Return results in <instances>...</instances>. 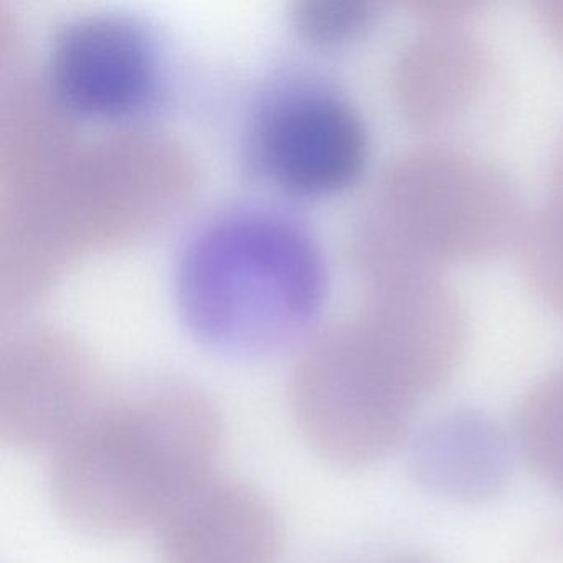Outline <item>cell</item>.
<instances>
[{"label": "cell", "mask_w": 563, "mask_h": 563, "mask_svg": "<svg viewBox=\"0 0 563 563\" xmlns=\"http://www.w3.org/2000/svg\"><path fill=\"white\" fill-rule=\"evenodd\" d=\"M174 289L180 318L200 344L263 357L311 332L324 301V262L312 233L288 212L230 207L189 236Z\"/></svg>", "instance_id": "obj_2"}, {"label": "cell", "mask_w": 563, "mask_h": 563, "mask_svg": "<svg viewBox=\"0 0 563 563\" xmlns=\"http://www.w3.org/2000/svg\"><path fill=\"white\" fill-rule=\"evenodd\" d=\"M45 87L68 114L98 120L134 117L159 93L156 42L126 15L71 19L52 41Z\"/></svg>", "instance_id": "obj_5"}, {"label": "cell", "mask_w": 563, "mask_h": 563, "mask_svg": "<svg viewBox=\"0 0 563 563\" xmlns=\"http://www.w3.org/2000/svg\"><path fill=\"white\" fill-rule=\"evenodd\" d=\"M253 157L272 183L296 196L347 186L367 140L354 108L328 88L296 85L273 98L253 128Z\"/></svg>", "instance_id": "obj_6"}, {"label": "cell", "mask_w": 563, "mask_h": 563, "mask_svg": "<svg viewBox=\"0 0 563 563\" xmlns=\"http://www.w3.org/2000/svg\"><path fill=\"white\" fill-rule=\"evenodd\" d=\"M364 5L347 0H299L292 5V24L316 44L347 37L365 19Z\"/></svg>", "instance_id": "obj_11"}, {"label": "cell", "mask_w": 563, "mask_h": 563, "mask_svg": "<svg viewBox=\"0 0 563 563\" xmlns=\"http://www.w3.org/2000/svg\"><path fill=\"white\" fill-rule=\"evenodd\" d=\"M194 186L183 147L147 131H123L74 150L41 197V219L58 255L126 242L170 216Z\"/></svg>", "instance_id": "obj_3"}, {"label": "cell", "mask_w": 563, "mask_h": 563, "mask_svg": "<svg viewBox=\"0 0 563 563\" xmlns=\"http://www.w3.org/2000/svg\"><path fill=\"white\" fill-rule=\"evenodd\" d=\"M506 434L476 410H451L421 428L410 448V471L428 493L451 503L494 499L509 483Z\"/></svg>", "instance_id": "obj_9"}, {"label": "cell", "mask_w": 563, "mask_h": 563, "mask_svg": "<svg viewBox=\"0 0 563 563\" xmlns=\"http://www.w3.org/2000/svg\"><path fill=\"white\" fill-rule=\"evenodd\" d=\"M103 394L80 342L64 332H29L0 357V438L15 450L54 451Z\"/></svg>", "instance_id": "obj_7"}, {"label": "cell", "mask_w": 563, "mask_h": 563, "mask_svg": "<svg viewBox=\"0 0 563 563\" xmlns=\"http://www.w3.org/2000/svg\"><path fill=\"white\" fill-rule=\"evenodd\" d=\"M520 563H563V526L537 539Z\"/></svg>", "instance_id": "obj_12"}, {"label": "cell", "mask_w": 563, "mask_h": 563, "mask_svg": "<svg viewBox=\"0 0 563 563\" xmlns=\"http://www.w3.org/2000/svg\"><path fill=\"white\" fill-rule=\"evenodd\" d=\"M164 563H278L283 530L253 487L212 476L183 497L159 526Z\"/></svg>", "instance_id": "obj_8"}, {"label": "cell", "mask_w": 563, "mask_h": 563, "mask_svg": "<svg viewBox=\"0 0 563 563\" xmlns=\"http://www.w3.org/2000/svg\"><path fill=\"white\" fill-rule=\"evenodd\" d=\"M220 444L219 411L187 382L146 378L107 391L52 451L55 507L68 526L95 539L156 529L212 476Z\"/></svg>", "instance_id": "obj_1"}, {"label": "cell", "mask_w": 563, "mask_h": 563, "mask_svg": "<svg viewBox=\"0 0 563 563\" xmlns=\"http://www.w3.org/2000/svg\"><path fill=\"white\" fill-rule=\"evenodd\" d=\"M517 443L537 474L563 494V374L523 400L517 415Z\"/></svg>", "instance_id": "obj_10"}, {"label": "cell", "mask_w": 563, "mask_h": 563, "mask_svg": "<svg viewBox=\"0 0 563 563\" xmlns=\"http://www.w3.org/2000/svg\"><path fill=\"white\" fill-rule=\"evenodd\" d=\"M364 334L357 322L309 342L289 387L299 433L341 467L371 466L394 453L415 408Z\"/></svg>", "instance_id": "obj_4"}, {"label": "cell", "mask_w": 563, "mask_h": 563, "mask_svg": "<svg viewBox=\"0 0 563 563\" xmlns=\"http://www.w3.org/2000/svg\"><path fill=\"white\" fill-rule=\"evenodd\" d=\"M384 563H430L427 560L420 559V556H400V559L388 560Z\"/></svg>", "instance_id": "obj_13"}]
</instances>
